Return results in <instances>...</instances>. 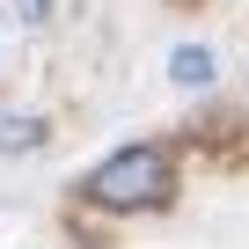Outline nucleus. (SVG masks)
<instances>
[{
  "mask_svg": "<svg viewBox=\"0 0 249 249\" xmlns=\"http://www.w3.org/2000/svg\"><path fill=\"white\" fill-rule=\"evenodd\" d=\"M81 191H88V205H103V213H154V205L176 198V169H169L161 147H124V154H110Z\"/></svg>",
  "mask_w": 249,
  "mask_h": 249,
  "instance_id": "obj_1",
  "label": "nucleus"
},
{
  "mask_svg": "<svg viewBox=\"0 0 249 249\" xmlns=\"http://www.w3.org/2000/svg\"><path fill=\"white\" fill-rule=\"evenodd\" d=\"M169 81L176 88H213V52L205 44H176L169 52Z\"/></svg>",
  "mask_w": 249,
  "mask_h": 249,
  "instance_id": "obj_2",
  "label": "nucleus"
},
{
  "mask_svg": "<svg viewBox=\"0 0 249 249\" xmlns=\"http://www.w3.org/2000/svg\"><path fill=\"white\" fill-rule=\"evenodd\" d=\"M44 132H37V124L30 117H0V154H15V147H37Z\"/></svg>",
  "mask_w": 249,
  "mask_h": 249,
  "instance_id": "obj_3",
  "label": "nucleus"
},
{
  "mask_svg": "<svg viewBox=\"0 0 249 249\" xmlns=\"http://www.w3.org/2000/svg\"><path fill=\"white\" fill-rule=\"evenodd\" d=\"M15 8H22V22H44V0H15Z\"/></svg>",
  "mask_w": 249,
  "mask_h": 249,
  "instance_id": "obj_4",
  "label": "nucleus"
}]
</instances>
